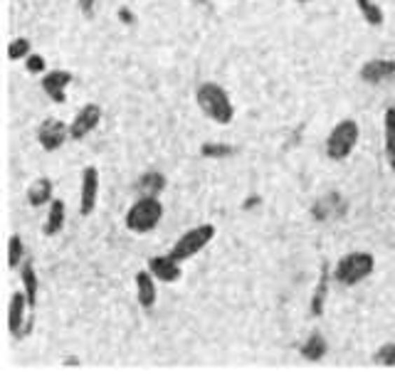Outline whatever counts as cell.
I'll return each instance as SVG.
<instances>
[{
  "label": "cell",
  "mask_w": 395,
  "mask_h": 375,
  "mask_svg": "<svg viewBox=\"0 0 395 375\" xmlns=\"http://www.w3.org/2000/svg\"><path fill=\"white\" fill-rule=\"evenodd\" d=\"M328 279H331V274H328V264H324L321 276H319V284H317V289H314V297H312V316H321L324 313V304H326V297H328Z\"/></svg>",
  "instance_id": "obj_18"
},
{
  "label": "cell",
  "mask_w": 395,
  "mask_h": 375,
  "mask_svg": "<svg viewBox=\"0 0 395 375\" xmlns=\"http://www.w3.org/2000/svg\"><path fill=\"white\" fill-rule=\"evenodd\" d=\"M195 99H198V106H200V111H203V114L208 116L210 121H215V124H220V126L233 124L235 106H233V101H230L228 92H225L220 84L203 82L200 87H198Z\"/></svg>",
  "instance_id": "obj_1"
},
{
  "label": "cell",
  "mask_w": 395,
  "mask_h": 375,
  "mask_svg": "<svg viewBox=\"0 0 395 375\" xmlns=\"http://www.w3.org/2000/svg\"><path fill=\"white\" fill-rule=\"evenodd\" d=\"M27 311H30V302H27L25 292H13L11 304H8V328L15 339L25 336L30 331V318H27Z\"/></svg>",
  "instance_id": "obj_6"
},
{
  "label": "cell",
  "mask_w": 395,
  "mask_h": 375,
  "mask_svg": "<svg viewBox=\"0 0 395 375\" xmlns=\"http://www.w3.org/2000/svg\"><path fill=\"white\" fill-rule=\"evenodd\" d=\"M102 121V106L99 104H84L82 109L77 111L74 121L69 124V139L82 141L84 136H89Z\"/></svg>",
  "instance_id": "obj_7"
},
{
  "label": "cell",
  "mask_w": 395,
  "mask_h": 375,
  "mask_svg": "<svg viewBox=\"0 0 395 375\" xmlns=\"http://www.w3.org/2000/svg\"><path fill=\"white\" fill-rule=\"evenodd\" d=\"M69 139V126L60 119H47L37 131V141L45 151H57L64 146V141Z\"/></svg>",
  "instance_id": "obj_8"
},
{
  "label": "cell",
  "mask_w": 395,
  "mask_h": 375,
  "mask_svg": "<svg viewBox=\"0 0 395 375\" xmlns=\"http://www.w3.org/2000/svg\"><path fill=\"white\" fill-rule=\"evenodd\" d=\"M20 279H22V292H25L27 302H30V309L37 306V289H40V279H37L35 264L30 260H25L20 264Z\"/></svg>",
  "instance_id": "obj_14"
},
{
  "label": "cell",
  "mask_w": 395,
  "mask_h": 375,
  "mask_svg": "<svg viewBox=\"0 0 395 375\" xmlns=\"http://www.w3.org/2000/svg\"><path fill=\"white\" fill-rule=\"evenodd\" d=\"M213 237H215V225L203 222V225H198V227H190L188 232H183L181 237H178V242L171 247V255L176 257L178 262H186V260H190V257H195L198 252H203L205 247L213 242Z\"/></svg>",
  "instance_id": "obj_5"
},
{
  "label": "cell",
  "mask_w": 395,
  "mask_h": 375,
  "mask_svg": "<svg viewBox=\"0 0 395 375\" xmlns=\"http://www.w3.org/2000/svg\"><path fill=\"white\" fill-rule=\"evenodd\" d=\"M326 351H328L326 339H324L321 334H317V331H314V334L309 336V339L302 344V355H304V358H307V360H312V363L321 360L324 355H326Z\"/></svg>",
  "instance_id": "obj_19"
},
{
  "label": "cell",
  "mask_w": 395,
  "mask_h": 375,
  "mask_svg": "<svg viewBox=\"0 0 395 375\" xmlns=\"http://www.w3.org/2000/svg\"><path fill=\"white\" fill-rule=\"evenodd\" d=\"M148 271H151L156 279H161L163 284H173V281L181 279L183 269H181V262L168 252V255H158L148 260Z\"/></svg>",
  "instance_id": "obj_11"
},
{
  "label": "cell",
  "mask_w": 395,
  "mask_h": 375,
  "mask_svg": "<svg viewBox=\"0 0 395 375\" xmlns=\"http://www.w3.org/2000/svg\"><path fill=\"white\" fill-rule=\"evenodd\" d=\"M119 17L126 22V25H134V15H131V10H126V8H121L119 10Z\"/></svg>",
  "instance_id": "obj_29"
},
{
  "label": "cell",
  "mask_w": 395,
  "mask_h": 375,
  "mask_svg": "<svg viewBox=\"0 0 395 375\" xmlns=\"http://www.w3.org/2000/svg\"><path fill=\"white\" fill-rule=\"evenodd\" d=\"M69 82H72V72H67V69H50V72L42 74V92L55 104H64V99H67L64 89H67Z\"/></svg>",
  "instance_id": "obj_10"
},
{
  "label": "cell",
  "mask_w": 395,
  "mask_h": 375,
  "mask_svg": "<svg viewBox=\"0 0 395 375\" xmlns=\"http://www.w3.org/2000/svg\"><path fill=\"white\" fill-rule=\"evenodd\" d=\"M94 3H97V0H77L79 10H82L84 15H92V13H94Z\"/></svg>",
  "instance_id": "obj_28"
},
{
  "label": "cell",
  "mask_w": 395,
  "mask_h": 375,
  "mask_svg": "<svg viewBox=\"0 0 395 375\" xmlns=\"http://www.w3.org/2000/svg\"><path fill=\"white\" fill-rule=\"evenodd\" d=\"M22 262H25V245H22L20 234H13L11 240H8V267L18 269Z\"/></svg>",
  "instance_id": "obj_22"
},
{
  "label": "cell",
  "mask_w": 395,
  "mask_h": 375,
  "mask_svg": "<svg viewBox=\"0 0 395 375\" xmlns=\"http://www.w3.org/2000/svg\"><path fill=\"white\" fill-rule=\"evenodd\" d=\"M235 151H237V148L228 146V143H205V146L200 148V153H203L205 158H228V156H235Z\"/></svg>",
  "instance_id": "obj_26"
},
{
  "label": "cell",
  "mask_w": 395,
  "mask_h": 375,
  "mask_svg": "<svg viewBox=\"0 0 395 375\" xmlns=\"http://www.w3.org/2000/svg\"><path fill=\"white\" fill-rule=\"evenodd\" d=\"M64 227V203L57 198H53V203H50V213H47V220H45V234H57L62 232Z\"/></svg>",
  "instance_id": "obj_20"
},
{
  "label": "cell",
  "mask_w": 395,
  "mask_h": 375,
  "mask_svg": "<svg viewBox=\"0 0 395 375\" xmlns=\"http://www.w3.org/2000/svg\"><path fill=\"white\" fill-rule=\"evenodd\" d=\"M161 220H163V203L161 200L151 198V195H141V198L129 208L124 222L131 232L146 234V232H151V229H156L158 225H161Z\"/></svg>",
  "instance_id": "obj_3"
},
{
  "label": "cell",
  "mask_w": 395,
  "mask_h": 375,
  "mask_svg": "<svg viewBox=\"0 0 395 375\" xmlns=\"http://www.w3.org/2000/svg\"><path fill=\"white\" fill-rule=\"evenodd\" d=\"M383 134H385V161L395 173V106H388L383 114Z\"/></svg>",
  "instance_id": "obj_15"
},
{
  "label": "cell",
  "mask_w": 395,
  "mask_h": 375,
  "mask_svg": "<svg viewBox=\"0 0 395 375\" xmlns=\"http://www.w3.org/2000/svg\"><path fill=\"white\" fill-rule=\"evenodd\" d=\"M373 363L383 365V368H395V341L390 344H383L378 351L373 353Z\"/></svg>",
  "instance_id": "obj_25"
},
{
  "label": "cell",
  "mask_w": 395,
  "mask_h": 375,
  "mask_svg": "<svg viewBox=\"0 0 395 375\" xmlns=\"http://www.w3.org/2000/svg\"><path fill=\"white\" fill-rule=\"evenodd\" d=\"M25 67L30 74H45L47 72V64H45V57H42V55H30V57L25 59Z\"/></svg>",
  "instance_id": "obj_27"
},
{
  "label": "cell",
  "mask_w": 395,
  "mask_h": 375,
  "mask_svg": "<svg viewBox=\"0 0 395 375\" xmlns=\"http://www.w3.org/2000/svg\"><path fill=\"white\" fill-rule=\"evenodd\" d=\"M32 55V45L27 37H18L8 45V59L11 62H20V59H27Z\"/></svg>",
  "instance_id": "obj_24"
},
{
  "label": "cell",
  "mask_w": 395,
  "mask_h": 375,
  "mask_svg": "<svg viewBox=\"0 0 395 375\" xmlns=\"http://www.w3.org/2000/svg\"><path fill=\"white\" fill-rule=\"evenodd\" d=\"M356 6H359V13L363 15V20L368 25L373 27L383 25V10H380V6L375 0H356Z\"/></svg>",
  "instance_id": "obj_21"
},
{
  "label": "cell",
  "mask_w": 395,
  "mask_h": 375,
  "mask_svg": "<svg viewBox=\"0 0 395 375\" xmlns=\"http://www.w3.org/2000/svg\"><path fill=\"white\" fill-rule=\"evenodd\" d=\"M359 136L361 129L354 119L338 121L326 139V156L331 161H346L354 153V148L359 146Z\"/></svg>",
  "instance_id": "obj_4"
},
{
  "label": "cell",
  "mask_w": 395,
  "mask_h": 375,
  "mask_svg": "<svg viewBox=\"0 0 395 375\" xmlns=\"http://www.w3.org/2000/svg\"><path fill=\"white\" fill-rule=\"evenodd\" d=\"M163 188H166V176L158 171H148L136 181V190L139 195H151V198H158L163 193Z\"/></svg>",
  "instance_id": "obj_16"
},
{
  "label": "cell",
  "mask_w": 395,
  "mask_h": 375,
  "mask_svg": "<svg viewBox=\"0 0 395 375\" xmlns=\"http://www.w3.org/2000/svg\"><path fill=\"white\" fill-rule=\"evenodd\" d=\"M156 276L151 271H139L136 274V299L141 309H151L156 304Z\"/></svg>",
  "instance_id": "obj_13"
},
{
  "label": "cell",
  "mask_w": 395,
  "mask_h": 375,
  "mask_svg": "<svg viewBox=\"0 0 395 375\" xmlns=\"http://www.w3.org/2000/svg\"><path fill=\"white\" fill-rule=\"evenodd\" d=\"M27 203L32 208H42L45 203H53V181L50 178H37L30 188H27Z\"/></svg>",
  "instance_id": "obj_17"
},
{
  "label": "cell",
  "mask_w": 395,
  "mask_h": 375,
  "mask_svg": "<svg viewBox=\"0 0 395 375\" xmlns=\"http://www.w3.org/2000/svg\"><path fill=\"white\" fill-rule=\"evenodd\" d=\"M375 269V260L370 252H349V255L338 260V264L333 267L331 279L341 287H356L359 281L368 279Z\"/></svg>",
  "instance_id": "obj_2"
},
{
  "label": "cell",
  "mask_w": 395,
  "mask_h": 375,
  "mask_svg": "<svg viewBox=\"0 0 395 375\" xmlns=\"http://www.w3.org/2000/svg\"><path fill=\"white\" fill-rule=\"evenodd\" d=\"M99 198V171L94 166H87L82 171V190H79V213L92 215Z\"/></svg>",
  "instance_id": "obj_9"
},
{
  "label": "cell",
  "mask_w": 395,
  "mask_h": 375,
  "mask_svg": "<svg viewBox=\"0 0 395 375\" xmlns=\"http://www.w3.org/2000/svg\"><path fill=\"white\" fill-rule=\"evenodd\" d=\"M338 193H328V195H324L321 200H319L317 205H314V218L317 220H326L328 215H336L338 213Z\"/></svg>",
  "instance_id": "obj_23"
},
{
  "label": "cell",
  "mask_w": 395,
  "mask_h": 375,
  "mask_svg": "<svg viewBox=\"0 0 395 375\" xmlns=\"http://www.w3.org/2000/svg\"><path fill=\"white\" fill-rule=\"evenodd\" d=\"M257 203H260V198H257V195H255V198H250V200H247V203H244V208H252V205H257Z\"/></svg>",
  "instance_id": "obj_30"
},
{
  "label": "cell",
  "mask_w": 395,
  "mask_h": 375,
  "mask_svg": "<svg viewBox=\"0 0 395 375\" xmlns=\"http://www.w3.org/2000/svg\"><path fill=\"white\" fill-rule=\"evenodd\" d=\"M359 77L363 79L366 84H383V82H388V79L395 77V59H385V57L368 59V62L361 67Z\"/></svg>",
  "instance_id": "obj_12"
}]
</instances>
